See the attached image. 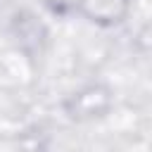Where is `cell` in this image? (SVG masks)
<instances>
[{"label": "cell", "instance_id": "1", "mask_svg": "<svg viewBox=\"0 0 152 152\" xmlns=\"http://www.w3.org/2000/svg\"><path fill=\"white\" fill-rule=\"evenodd\" d=\"M112 107H114V90L107 83H86L62 100L64 116L78 124L102 119L109 114Z\"/></svg>", "mask_w": 152, "mask_h": 152}]
</instances>
